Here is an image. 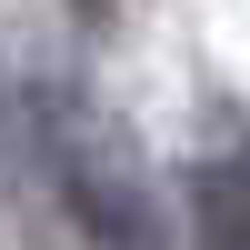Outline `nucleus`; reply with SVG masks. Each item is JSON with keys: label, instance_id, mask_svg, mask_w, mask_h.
Returning <instances> with one entry per match:
<instances>
[{"label": "nucleus", "instance_id": "obj_1", "mask_svg": "<svg viewBox=\"0 0 250 250\" xmlns=\"http://www.w3.org/2000/svg\"><path fill=\"white\" fill-rule=\"evenodd\" d=\"M30 140H40V170L70 200V220H80L90 250H160L150 170H140L130 130H120L90 90H30Z\"/></svg>", "mask_w": 250, "mask_h": 250}, {"label": "nucleus", "instance_id": "obj_2", "mask_svg": "<svg viewBox=\"0 0 250 250\" xmlns=\"http://www.w3.org/2000/svg\"><path fill=\"white\" fill-rule=\"evenodd\" d=\"M190 230L200 250H250V140H230L190 170Z\"/></svg>", "mask_w": 250, "mask_h": 250}]
</instances>
